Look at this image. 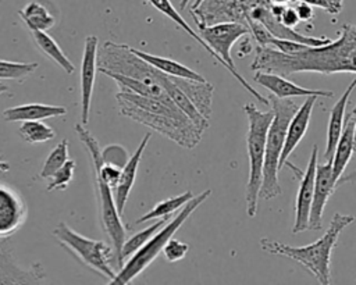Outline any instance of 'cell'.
Listing matches in <instances>:
<instances>
[{"instance_id":"obj_7","label":"cell","mask_w":356,"mask_h":285,"mask_svg":"<svg viewBox=\"0 0 356 285\" xmlns=\"http://www.w3.org/2000/svg\"><path fill=\"white\" fill-rule=\"evenodd\" d=\"M53 235L56 241L79 263L108 281L115 277L117 272L114 271L111 263H117V259L111 245L106 243L104 241L86 238L74 231L65 222H58L53 229Z\"/></svg>"},{"instance_id":"obj_2","label":"cell","mask_w":356,"mask_h":285,"mask_svg":"<svg viewBox=\"0 0 356 285\" xmlns=\"http://www.w3.org/2000/svg\"><path fill=\"white\" fill-rule=\"evenodd\" d=\"M353 221L355 217L350 214L335 213L324 235L306 246H291L270 238H261L259 245L267 253L295 260L303 266L314 278H317L320 284L327 285L331 282V253L341 232Z\"/></svg>"},{"instance_id":"obj_13","label":"cell","mask_w":356,"mask_h":285,"mask_svg":"<svg viewBox=\"0 0 356 285\" xmlns=\"http://www.w3.org/2000/svg\"><path fill=\"white\" fill-rule=\"evenodd\" d=\"M46 278L40 263L28 270L22 268L15 257L8 239H0V284H39Z\"/></svg>"},{"instance_id":"obj_10","label":"cell","mask_w":356,"mask_h":285,"mask_svg":"<svg viewBox=\"0 0 356 285\" xmlns=\"http://www.w3.org/2000/svg\"><path fill=\"white\" fill-rule=\"evenodd\" d=\"M261 6H271V3L268 0H203L196 10H191V14L197 28L222 21L246 24L248 14Z\"/></svg>"},{"instance_id":"obj_31","label":"cell","mask_w":356,"mask_h":285,"mask_svg":"<svg viewBox=\"0 0 356 285\" xmlns=\"http://www.w3.org/2000/svg\"><path fill=\"white\" fill-rule=\"evenodd\" d=\"M38 68V63H17L0 60V81H24Z\"/></svg>"},{"instance_id":"obj_39","label":"cell","mask_w":356,"mask_h":285,"mask_svg":"<svg viewBox=\"0 0 356 285\" xmlns=\"http://www.w3.org/2000/svg\"><path fill=\"white\" fill-rule=\"evenodd\" d=\"M271 4H289V3H292L293 0H268Z\"/></svg>"},{"instance_id":"obj_41","label":"cell","mask_w":356,"mask_h":285,"mask_svg":"<svg viewBox=\"0 0 356 285\" xmlns=\"http://www.w3.org/2000/svg\"><path fill=\"white\" fill-rule=\"evenodd\" d=\"M353 140H355V147H356V114H355V124H353Z\"/></svg>"},{"instance_id":"obj_12","label":"cell","mask_w":356,"mask_h":285,"mask_svg":"<svg viewBox=\"0 0 356 285\" xmlns=\"http://www.w3.org/2000/svg\"><path fill=\"white\" fill-rule=\"evenodd\" d=\"M97 51H99V39L92 35L85 39L81 74H79V89H81V124L86 125L89 121L92 93L97 72Z\"/></svg>"},{"instance_id":"obj_44","label":"cell","mask_w":356,"mask_h":285,"mask_svg":"<svg viewBox=\"0 0 356 285\" xmlns=\"http://www.w3.org/2000/svg\"><path fill=\"white\" fill-rule=\"evenodd\" d=\"M350 113H352V114H356V106L352 108V111H350Z\"/></svg>"},{"instance_id":"obj_25","label":"cell","mask_w":356,"mask_h":285,"mask_svg":"<svg viewBox=\"0 0 356 285\" xmlns=\"http://www.w3.org/2000/svg\"><path fill=\"white\" fill-rule=\"evenodd\" d=\"M31 36L39 51L54 61L64 72L72 74L75 71V65L70 61L67 54L46 31H31Z\"/></svg>"},{"instance_id":"obj_30","label":"cell","mask_w":356,"mask_h":285,"mask_svg":"<svg viewBox=\"0 0 356 285\" xmlns=\"http://www.w3.org/2000/svg\"><path fill=\"white\" fill-rule=\"evenodd\" d=\"M167 220H170V218H167V217L159 218V220H157L154 224H152L150 227H147V228H145V229L136 232V234L132 235L131 238L125 239V242H124V245H122V249H121V260L124 261V259L129 257V256H131L132 253H135L139 247H142V246L167 222Z\"/></svg>"},{"instance_id":"obj_29","label":"cell","mask_w":356,"mask_h":285,"mask_svg":"<svg viewBox=\"0 0 356 285\" xmlns=\"http://www.w3.org/2000/svg\"><path fill=\"white\" fill-rule=\"evenodd\" d=\"M18 133L28 143H43L49 142L56 136V131L47 124L42 122V120L33 121H22L18 128Z\"/></svg>"},{"instance_id":"obj_21","label":"cell","mask_w":356,"mask_h":285,"mask_svg":"<svg viewBox=\"0 0 356 285\" xmlns=\"http://www.w3.org/2000/svg\"><path fill=\"white\" fill-rule=\"evenodd\" d=\"M65 114H67V108L63 106L29 103V104H19L11 108H6L1 113V117L8 122H22V121L63 117Z\"/></svg>"},{"instance_id":"obj_36","label":"cell","mask_w":356,"mask_h":285,"mask_svg":"<svg viewBox=\"0 0 356 285\" xmlns=\"http://www.w3.org/2000/svg\"><path fill=\"white\" fill-rule=\"evenodd\" d=\"M296 1H303L310 4L312 7H318L331 15L339 14L343 8V0H296Z\"/></svg>"},{"instance_id":"obj_33","label":"cell","mask_w":356,"mask_h":285,"mask_svg":"<svg viewBox=\"0 0 356 285\" xmlns=\"http://www.w3.org/2000/svg\"><path fill=\"white\" fill-rule=\"evenodd\" d=\"M74 171H75V161L74 160H67L50 178L46 189L49 192L51 190H64L70 185V182L74 178Z\"/></svg>"},{"instance_id":"obj_8","label":"cell","mask_w":356,"mask_h":285,"mask_svg":"<svg viewBox=\"0 0 356 285\" xmlns=\"http://www.w3.org/2000/svg\"><path fill=\"white\" fill-rule=\"evenodd\" d=\"M97 71L106 74H118L142 81L147 85H161L163 72L136 56L131 46L104 42L97 51ZM163 86V85H161Z\"/></svg>"},{"instance_id":"obj_35","label":"cell","mask_w":356,"mask_h":285,"mask_svg":"<svg viewBox=\"0 0 356 285\" xmlns=\"http://www.w3.org/2000/svg\"><path fill=\"white\" fill-rule=\"evenodd\" d=\"M102 157L104 161L114 163L120 167H122L127 163V152L124 147L118 145H110L102 150Z\"/></svg>"},{"instance_id":"obj_37","label":"cell","mask_w":356,"mask_h":285,"mask_svg":"<svg viewBox=\"0 0 356 285\" xmlns=\"http://www.w3.org/2000/svg\"><path fill=\"white\" fill-rule=\"evenodd\" d=\"M296 13H298V17L300 19V22H310L314 17V11H313V7L307 3H303V1H296L295 3L292 1Z\"/></svg>"},{"instance_id":"obj_45","label":"cell","mask_w":356,"mask_h":285,"mask_svg":"<svg viewBox=\"0 0 356 285\" xmlns=\"http://www.w3.org/2000/svg\"><path fill=\"white\" fill-rule=\"evenodd\" d=\"M355 282H356V281H355Z\"/></svg>"},{"instance_id":"obj_27","label":"cell","mask_w":356,"mask_h":285,"mask_svg":"<svg viewBox=\"0 0 356 285\" xmlns=\"http://www.w3.org/2000/svg\"><path fill=\"white\" fill-rule=\"evenodd\" d=\"M157 11H160L161 14H164L165 17H168L171 21H174L179 28H182L191 38H193L213 58H216L217 60V63H220L222 67H224V64H222V61L220 60V57L209 47V44L199 36V33L197 32H195L191 26H189V24L184 19V17H181V14L174 8V6L171 4V1L170 0H147Z\"/></svg>"},{"instance_id":"obj_22","label":"cell","mask_w":356,"mask_h":285,"mask_svg":"<svg viewBox=\"0 0 356 285\" xmlns=\"http://www.w3.org/2000/svg\"><path fill=\"white\" fill-rule=\"evenodd\" d=\"M171 78L177 83V86L182 92H185V95L195 104L199 113L209 120L211 115V99H213L214 86L207 81H193V79L177 78V76H171Z\"/></svg>"},{"instance_id":"obj_20","label":"cell","mask_w":356,"mask_h":285,"mask_svg":"<svg viewBox=\"0 0 356 285\" xmlns=\"http://www.w3.org/2000/svg\"><path fill=\"white\" fill-rule=\"evenodd\" d=\"M356 88V78L350 82V85L345 89V92L339 96L337 103L332 106L330 111V121H328V128H327V145H325V152H324V160L330 161L332 158L335 146L338 143L339 135L343 128V121H345V111L348 106V100L353 89Z\"/></svg>"},{"instance_id":"obj_32","label":"cell","mask_w":356,"mask_h":285,"mask_svg":"<svg viewBox=\"0 0 356 285\" xmlns=\"http://www.w3.org/2000/svg\"><path fill=\"white\" fill-rule=\"evenodd\" d=\"M68 160V140L63 139L47 156L39 177L49 179Z\"/></svg>"},{"instance_id":"obj_26","label":"cell","mask_w":356,"mask_h":285,"mask_svg":"<svg viewBox=\"0 0 356 285\" xmlns=\"http://www.w3.org/2000/svg\"><path fill=\"white\" fill-rule=\"evenodd\" d=\"M18 14L29 31H49L56 24V18L39 1L28 3Z\"/></svg>"},{"instance_id":"obj_28","label":"cell","mask_w":356,"mask_h":285,"mask_svg":"<svg viewBox=\"0 0 356 285\" xmlns=\"http://www.w3.org/2000/svg\"><path fill=\"white\" fill-rule=\"evenodd\" d=\"M195 195L191 192V190H186L181 195H177L174 197H168L163 202H159L157 204H154V207L147 211L146 214H143L142 217H139L135 224H142V222H146V221H150V220H154V218H170V214H172L174 211H177L178 209H181L186 202H189Z\"/></svg>"},{"instance_id":"obj_43","label":"cell","mask_w":356,"mask_h":285,"mask_svg":"<svg viewBox=\"0 0 356 285\" xmlns=\"http://www.w3.org/2000/svg\"><path fill=\"white\" fill-rule=\"evenodd\" d=\"M4 92H7V86L3 85V83H0V95L4 93Z\"/></svg>"},{"instance_id":"obj_16","label":"cell","mask_w":356,"mask_h":285,"mask_svg":"<svg viewBox=\"0 0 356 285\" xmlns=\"http://www.w3.org/2000/svg\"><path fill=\"white\" fill-rule=\"evenodd\" d=\"M316 100H317V96H307L306 100L298 107L296 113L292 115V118L288 124V128H286L284 147H282V152L280 156L278 170H281L286 164L288 157L293 153V150L296 149V146L300 143L305 133L307 132L312 111L316 104Z\"/></svg>"},{"instance_id":"obj_1","label":"cell","mask_w":356,"mask_h":285,"mask_svg":"<svg viewBox=\"0 0 356 285\" xmlns=\"http://www.w3.org/2000/svg\"><path fill=\"white\" fill-rule=\"evenodd\" d=\"M250 70L284 76L296 72H356V24H343L339 38L328 44L307 47L293 54L257 44Z\"/></svg>"},{"instance_id":"obj_14","label":"cell","mask_w":356,"mask_h":285,"mask_svg":"<svg viewBox=\"0 0 356 285\" xmlns=\"http://www.w3.org/2000/svg\"><path fill=\"white\" fill-rule=\"evenodd\" d=\"M316 167H317V145L312 147V154L306 170L302 172V179L299 184L296 203H295V224L292 234H300L309 227V214L314 192V179H316Z\"/></svg>"},{"instance_id":"obj_23","label":"cell","mask_w":356,"mask_h":285,"mask_svg":"<svg viewBox=\"0 0 356 285\" xmlns=\"http://www.w3.org/2000/svg\"><path fill=\"white\" fill-rule=\"evenodd\" d=\"M161 85L165 89L170 99L172 100V103L197 127V129L200 132H204L209 128V120L199 113V110L195 107V104L189 100V97L185 95V92H182L177 86V83L172 81V78L170 75L164 74L163 79H161Z\"/></svg>"},{"instance_id":"obj_18","label":"cell","mask_w":356,"mask_h":285,"mask_svg":"<svg viewBox=\"0 0 356 285\" xmlns=\"http://www.w3.org/2000/svg\"><path fill=\"white\" fill-rule=\"evenodd\" d=\"M150 132L145 133V136L142 138L139 146L136 147V150L134 152V154L127 160V163L122 165L121 168V175H120V181L117 184V186L113 189V195H114V200H115V206L117 210L120 213V215L122 217L124 214V209H125V203L128 200L129 192L134 186L135 178H136V172H138V167H139V161L142 158V154L147 146V142L150 139Z\"/></svg>"},{"instance_id":"obj_3","label":"cell","mask_w":356,"mask_h":285,"mask_svg":"<svg viewBox=\"0 0 356 285\" xmlns=\"http://www.w3.org/2000/svg\"><path fill=\"white\" fill-rule=\"evenodd\" d=\"M273 120L270 122L266 136V152L263 163V178L259 190V199L270 200L281 195V186L278 181V163L284 147L285 133L292 115L298 110V103L292 99H280L270 96Z\"/></svg>"},{"instance_id":"obj_34","label":"cell","mask_w":356,"mask_h":285,"mask_svg":"<svg viewBox=\"0 0 356 285\" xmlns=\"http://www.w3.org/2000/svg\"><path fill=\"white\" fill-rule=\"evenodd\" d=\"M188 250H189V245L186 242H182V241H178L174 238L168 239V242L163 247L164 257L170 263H175V261H179L181 259H184L186 256Z\"/></svg>"},{"instance_id":"obj_38","label":"cell","mask_w":356,"mask_h":285,"mask_svg":"<svg viewBox=\"0 0 356 285\" xmlns=\"http://www.w3.org/2000/svg\"><path fill=\"white\" fill-rule=\"evenodd\" d=\"M356 181V168L350 172H346V174H342L338 181L335 182V189L339 186V185H343V184H353Z\"/></svg>"},{"instance_id":"obj_15","label":"cell","mask_w":356,"mask_h":285,"mask_svg":"<svg viewBox=\"0 0 356 285\" xmlns=\"http://www.w3.org/2000/svg\"><path fill=\"white\" fill-rule=\"evenodd\" d=\"M335 190V184L332 179V163L325 161L316 167V179H314V192L309 214V227L307 229L318 231L323 228V213L327 204V200Z\"/></svg>"},{"instance_id":"obj_11","label":"cell","mask_w":356,"mask_h":285,"mask_svg":"<svg viewBox=\"0 0 356 285\" xmlns=\"http://www.w3.org/2000/svg\"><path fill=\"white\" fill-rule=\"evenodd\" d=\"M26 203L11 185L0 182V239H8L26 220Z\"/></svg>"},{"instance_id":"obj_17","label":"cell","mask_w":356,"mask_h":285,"mask_svg":"<svg viewBox=\"0 0 356 285\" xmlns=\"http://www.w3.org/2000/svg\"><path fill=\"white\" fill-rule=\"evenodd\" d=\"M254 82L264 86L271 92L273 96L280 99H288V97H299V96H317V97H332V90H321V89H307L303 86H299L289 79H286L284 75L274 74V72H264V71H256L253 76Z\"/></svg>"},{"instance_id":"obj_9","label":"cell","mask_w":356,"mask_h":285,"mask_svg":"<svg viewBox=\"0 0 356 285\" xmlns=\"http://www.w3.org/2000/svg\"><path fill=\"white\" fill-rule=\"evenodd\" d=\"M250 35V29L246 24L238 21H222L199 28V36L209 44V47L220 57L224 68L245 88L256 100L263 104H268V99L261 96L248 81L238 72L236 65L231 57L232 46L243 36Z\"/></svg>"},{"instance_id":"obj_40","label":"cell","mask_w":356,"mask_h":285,"mask_svg":"<svg viewBox=\"0 0 356 285\" xmlns=\"http://www.w3.org/2000/svg\"><path fill=\"white\" fill-rule=\"evenodd\" d=\"M202 3H203V0H195V1L192 3V6H191V10H196Z\"/></svg>"},{"instance_id":"obj_4","label":"cell","mask_w":356,"mask_h":285,"mask_svg":"<svg viewBox=\"0 0 356 285\" xmlns=\"http://www.w3.org/2000/svg\"><path fill=\"white\" fill-rule=\"evenodd\" d=\"M211 195L210 189L195 195L189 202H186L181 211L165 225H163L142 247H139L135 253L131 254L129 260L120 268L115 277L110 281V284H129L134 281L143 270L149 267V264L163 252L164 245L174 236V234L179 229V227L188 220V217Z\"/></svg>"},{"instance_id":"obj_42","label":"cell","mask_w":356,"mask_h":285,"mask_svg":"<svg viewBox=\"0 0 356 285\" xmlns=\"http://www.w3.org/2000/svg\"><path fill=\"white\" fill-rule=\"evenodd\" d=\"M189 1H191V0H181V1H179V8H185Z\"/></svg>"},{"instance_id":"obj_5","label":"cell","mask_w":356,"mask_h":285,"mask_svg":"<svg viewBox=\"0 0 356 285\" xmlns=\"http://www.w3.org/2000/svg\"><path fill=\"white\" fill-rule=\"evenodd\" d=\"M249 128L246 133V147L249 157V177L246 184V213L248 217H254L257 213L259 190L263 178V163L266 152V136L273 120V111H260L253 103L243 106Z\"/></svg>"},{"instance_id":"obj_19","label":"cell","mask_w":356,"mask_h":285,"mask_svg":"<svg viewBox=\"0 0 356 285\" xmlns=\"http://www.w3.org/2000/svg\"><path fill=\"white\" fill-rule=\"evenodd\" d=\"M353 124H355V114L349 111L348 115H345L343 121V128L339 135L338 143L335 146L331 163H332V179L334 184L338 181V178L345 172V168L352 158L353 152L356 150L355 147V140H353Z\"/></svg>"},{"instance_id":"obj_6","label":"cell","mask_w":356,"mask_h":285,"mask_svg":"<svg viewBox=\"0 0 356 285\" xmlns=\"http://www.w3.org/2000/svg\"><path fill=\"white\" fill-rule=\"evenodd\" d=\"M120 113L175 142L181 147L193 149L202 139L197 127L179 110L149 111L128 103H118Z\"/></svg>"},{"instance_id":"obj_24","label":"cell","mask_w":356,"mask_h":285,"mask_svg":"<svg viewBox=\"0 0 356 285\" xmlns=\"http://www.w3.org/2000/svg\"><path fill=\"white\" fill-rule=\"evenodd\" d=\"M131 50L136 56H139L146 63H149L150 65H153L156 70L161 71L165 75L177 76V78H186V79H193V81H206L199 72L191 70L189 67H186L175 60L161 57V56H154V54H150V53H146V51H142V50H138L134 47H131Z\"/></svg>"}]
</instances>
